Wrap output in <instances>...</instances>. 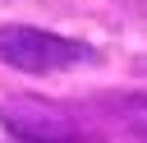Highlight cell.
Listing matches in <instances>:
<instances>
[{
	"instance_id": "6da1fadb",
	"label": "cell",
	"mask_w": 147,
	"mask_h": 143,
	"mask_svg": "<svg viewBox=\"0 0 147 143\" xmlns=\"http://www.w3.org/2000/svg\"><path fill=\"white\" fill-rule=\"evenodd\" d=\"M87 60H96V51L78 37H64L37 23H0V65L18 74H64Z\"/></svg>"
},
{
	"instance_id": "7a4b0ae2",
	"label": "cell",
	"mask_w": 147,
	"mask_h": 143,
	"mask_svg": "<svg viewBox=\"0 0 147 143\" xmlns=\"http://www.w3.org/2000/svg\"><path fill=\"white\" fill-rule=\"evenodd\" d=\"M0 125L18 143H92L83 115L60 101H46V97H5Z\"/></svg>"
},
{
	"instance_id": "3957f363",
	"label": "cell",
	"mask_w": 147,
	"mask_h": 143,
	"mask_svg": "<svg viewBox=\"0 0 147 143\" xmlns=\"http://www.w3.org/2000/svg\"><path fill=\"white\" fill-rule=\"evenodd\" d=\"M106 129L129 134V143H147V92L110 97V106H106Z\"/></svg>"
}]
</instances>
